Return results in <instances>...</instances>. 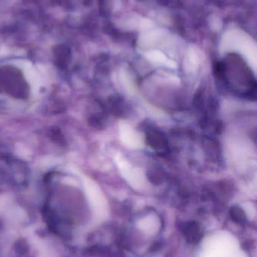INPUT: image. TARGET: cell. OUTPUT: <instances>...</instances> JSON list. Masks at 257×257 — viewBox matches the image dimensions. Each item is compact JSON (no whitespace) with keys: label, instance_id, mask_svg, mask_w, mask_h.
I'll return each instance as SVG.
<instances>
[{"label":"cell","instance_id":"1","mask_svg":"<svg viewBox=\"0 0 257 257\" xmlns=\"http://www.w3.org/2000/svg\"><path fill=\"white\" fill-rule=\"evenodd\" d=\"M184 233L190 242H197L201 238L200 228L196 223H190L187 224L184 229Z\"/></svg>","mask_w":257,"mask_h":257},{"label":"cell","instance_id":"2","mask_svg":"<svg viewBox=\"0 0 257 257\" xmlns=\"http://www.w3.org/2000/svg\"><path fill=\"white\" fill-rule=\"evenodd\" d=\"M148 141L149 144L152 148H161L164 147V139L159 133L156 131H152L148 135Z\"/></svg>","mask_w":257,"mask_h":257},{"label":"cell","instance_id":"3","mask_svg":"<svg viewBox=\"0 0 257 257\" xmlns=\"http://www.w3.org/2000/svg\"><path fill=\"white\" fill-rule=\"evenodd\" d=\"M231 217L232 220H235L237 223H241L245 220L246 215L241 208L238 207H233L230 211Z\"/></svg>","mask_w":257,"mask_h":257}]
</instances>
